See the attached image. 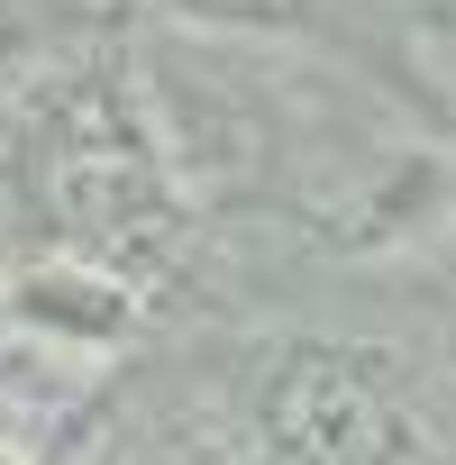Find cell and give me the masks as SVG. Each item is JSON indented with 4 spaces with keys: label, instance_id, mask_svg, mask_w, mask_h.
Wrapping results in <instances>:
<instances>
[{
    "label": "cell",
    "instance_id": "6da1fadb",
    "mask_svg": "<svg viewBox=\"0 0 456 465\" xmlns=\"http://www.w3.org/2000/svg\"><path fill=\"white\" fill-rule=\"evenodd\" d=\"M219 383L274 465H456V392L401 347L256 329L219 356Z\"/></svg>",
    "mask_w": 456,
    "mask_h": 465
},
{
    "label": "cell",
    "instance_id": "7a4b0ae2",
    "mask_svg": "<svg viewBox=\"0 0 456 465\" xmlns=\"http://www.w3.org/2000/svg\"><path fill=\"white\" fill-rule=\"evenodd\" d=\"M0 320L46 329V338L92 347V356H128L137 329H146V283L83 256V247H28L0 274Z\"/></svg>",
    "mask_w": 456,
    "mask_h": 465
},
{
    "label": "cell",
    "instance_id": "3957f363",
    "mask_svg": "<svg viewBox=\"0 0 456 465\" xmlns=\"http://www.w3.org/2000/svg\"><path fill=\"white\" fill-rule=\"evenodd\" d=\"M128 10L192 28V37H247V46H283V37H320L338 19V0H128Z\"/></svg>",
    "mask_w": 456,
    "mask_h": 465
},
{
    "label": "cell",
    "instance_id": "277c9868",
    "mask_svg": "<svg viewBox=\"0 0 456 465\" xmlns=\"http://www.w3.org/2000/svg\"><path fill=\"white\" fill-rule=\"evenodd\" d=\"M83 37H101L92 0H0V74H37V64L74 55Z\"/></svg>",
    "mask_w": 456,
    "mask_h": 465
},
{
    "label": "cell",
    "instance_id": "5b68a950",
    "mask_svg": "<svg viewBox=\"0 0 456 465\" xmlns=\"http://www.w3.org/2000/svg\"><path fill=\"white\" fill-rule=\"evenodd\" d=\"M0 210H19V183H10V137H0ZM10 274V265H0Z\"/></svg>",
    "mask_w": 456,
    "mask_h": 465
}]
</instances>
